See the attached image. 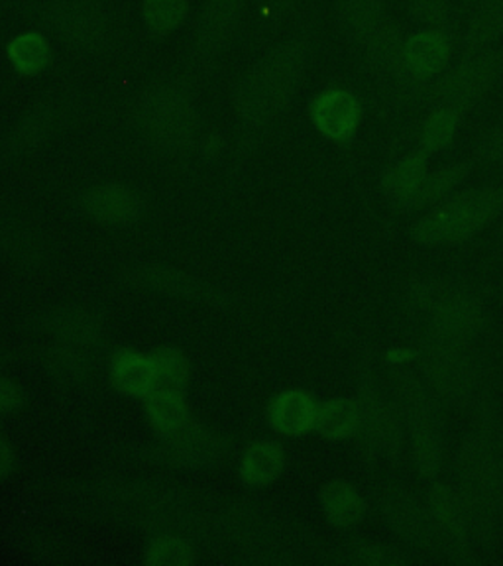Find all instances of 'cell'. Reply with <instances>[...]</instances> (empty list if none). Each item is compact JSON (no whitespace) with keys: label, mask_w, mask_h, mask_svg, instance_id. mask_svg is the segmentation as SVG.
Wrapping results in <instances>:
<instances>
[{"label":"cell","mask_w":503,"mask_h":566,"mask_svg":"<svg viewBox=\"0 0 503 566\" xmlns=\"http://www.w3.org/2000/svg\"><path fill=\"white\" fill-rule=\"evenodd\" d=\"M427 177V156L425 154H411L407 158L399 159L384 176V191L391 201L406 207L416 205L417 195L421 191Z\"/></svg>","instance_id":"ffe728a7"},{"label":"cell","mask_w":503,"mask_h":566,"mask_svg":"<svg viewBox=\"0 0 503 566\" xmlns=\"http://www.w3.org/2000/svg\"><path fill=\"white\" fill-rule=\"evenodd\" d=\"M469 164H452L447 168H441L434 174H427L423 187L417 195L416 205L413 207H425V205H433L441 201L442 197L451 193L452 189L467 179L469 176Z\"/></svg>","instance_id":"4316f807"},{"label":"cell","mask_w":503,"mask_h":566,"mask_svg":"<svg viewBox=\"0 0 503 566\" xmlns=\"http://www.w3.org/2000/svg\"><path fill=\"white\" fill-rule=\"evenodd\" d=\"M14 462H17V459H14L12 447L4 439H0V480L9 476L12 469H14Z\"/></svg>","instance_id":"d590c367"},{"label":"cell","mask_w":503,"mask_h":566,"mask_svg":"<svg viewBox=\"0 0 503 566\" xmlns=\"http://www.w3.org/2000/svg\"><path fill=\"white\" fill-rule=\"evenodd\" d=\"M189 0H142L140 18L146 34L164 42L184 27L189 17Z\"/></svg>","instance_id":"44dd1931"},{"label":"cell","mask_w":503,"mask_h":566,"mask_svg":"<svg viewBox=\"0 0 503 566\" xmlns=\"http://www.w3.org/2000/svg\"><path fill=\"white\" fill-rule=\"evenodd\" d=\"M404 399H406L407 416L413 423L417 467L425 478L434 476L441 462V444L434 427L437 421H434L433 407L429 406V401L416 384H407L404 389Z\"/></svg>","instance_id":"30bf717a"},{"label":"cell","mask_w":503,"mask_h":566,"mask_svg":"<svg viewBox=\"0 0 503 566\" xmlns=\"http://www.w3.org/2000/svg\"><path fill=\"white\" fill-rule=\"evenodd\" d=\"M317 409L315 399L311 398L307 391L287 389L275 396L274 401L270 403L268 419L277 433L297 437L315 427Z\"/></svg>","instance_id":"2e32d148"},{"label":"cell","mask_w":503,"mask_h":566,"mask_svg":"<svg viewBox=\"0 0 503 566\" xmlns=\"http://www.w3.org/2000/svg\"><path fill=\"white\" fill-rule=\"evenodd\" d=\"M335 4L343 30L358 45L386 20L384 0H335Z\"/></svg>","instance_id":"7402d4cb"},{"label":"cell","mask_w":503,"mask_h":566,"mask_svg":"<svg viewBox=\"0 0 503 566\" xmlns=\"http://www.w3.org/2000/svg\"><path fill=\"white\" fill-rule=\"evenodd\" d=\"M133 123L156 150L176 156L187 154L193 148L201 123L193 77L184 73L151 81L134 101Z\"/></svg>","instance_id":"7a4b0ae2"},{"label":"cell","mask_w":503,"mask_h":566,"mask_svg":"<svg viewBox=\"0 0 503 566\" xmlns=\"http://www.w3.org/2000/svg\"><path fill=\"white\" fill-rule=\"evenodd\" d=\"M409 17L417 20L423 28L444 30L452 27L451 0H404Z\"/></svg>","instance_id":"4dcf8cb0"},{"label":"cell","mask_w":503,"mask_h":566,"mask_svg":"<svg viewBox=\"0 0 503 566\" xmlns=\"http://www.w3.org/2000/svg\"><path fill=\"white\" fill-rule=\"evenodd\" d=\"M193 563V548L176 535H159L146 547V565L189 566Z\"/></svg>","instance_id":"f1b7e54d"},{"label":"cell","mask_w":503,"mask_h":566,"mask_svg":"<svg viewBox=\"0 0 503 566\" xmlns=\"http://www.w3.org/2000/svg\"><path fill=\"white\" fill-rule=\"evenodd\" d=\"M77 97L71 91H53L28 106L10 138V148L18 156L38 150L60 133L65 120L75 113Z\"/></svg>","instance_id":"ba28073f"},{"label":"cell","mask_w":503,"mask_h":566,"mask_svg":"<svg viewBox=\"0 0 503 566\" xmlns=\"http://www.w3.org/2000/svg\"><path fill=\"white\" fill-rule=\"evenodd\" d=\"M431 505H433L434 517L444 531L447 541H451L454 547L467 543V530H464V520L460 507L454 502V495L447 488H437L431 495Z\"/></svg>","instance_id":"83f0119b"},{"label":"cell","mask_w":503,"mask_h":566,"mask_svg":"<svg viewBox=\"0 0 503 566\" xmlns=\"http://www.w3.org/2000/svg\"><path fill=\"white\" fill-rule=\"evenodd\" d=\"M476 321V311L469 301L459 300L447 303L439 315V325H441V335L457 340L459 336L469 333L474 328Z\"/></svg>","instance_id":"1f68e13d"},{"label":"cell","mask_w":503,"mask_h":566,"mask_svg":"<svg viewBox=\"0 0 503 566\" xmlns=\"http://www.w3.org/2000/svg\"><path fill=\"white\" fill-rule=\"evenodd\" d=\"M22 12L70 52L105 57L118 44V18L113 0H44Z\"/></svg>","instance_id":"3957f363"},{"label":"cell","mask_w":503,"mask_h":566,"mask_svg":"<svg viewBox=\"0 0 503 566\" xmlns=\"http://www.w3.org/2000/svg\"><path fill=\"white\" fill-rule=\"evenodd\" d=\"M146 417L159 437H179L189 424V407L181 389L156 388L146 398Z\"/></svg>","instance_id":"ac0fdd59"},{"label":"cell","mask_w":503,"mask_h":566,"mask_svg":"<svg viewBox=\"0 0 503 566\" xmlns=\"http://www.w3.org/2000/svg\"><path fill=\"white\" fill-rule=\"evenodd\" d=\"M363 424V409L353 399H331L318 406L315 429L331 441H343Z\"/></svg>","instance_id":"603a6c76"},{"label":"cell","mask_w":503,"mask_h":566,"mask_svg":"<svg viewBox=\"0 0 503 566\" xmlns=\"http://www.w3.org/2000/svg\"><path fill=\"white\" fill-rule=\"evenodd\" d=\"M478 156L488 159V161H497L503 159V123L497 124L492 133L486 134V138L480 142L478 146Z\"/></svg>","instance_id":"e575fe53"},{"label":"cell","mask_w":503,"mask_h":566,"mask_svg":"<svg viewBox=\"0 0 503 566\" xmlns=\"http://www.w3.org/2000/svg\"><path fill=\"white\" fill-rule=\"evenodd\" d=\"M503 211V186L480 187L442 201L411 229L417 242L449 244L469 239Z\"/></svg>","instance_id":"5b68a950"},{"label":"cell","mask_w":503,"mask_h":566,"mask_svg":"<svg viewBox=\"0 0 503 566\" xmlns=\"http://www.w3.org/2000/svg\"><path fill=\"white\" fill-rule=\"evenodd\" d=\"M303 0H260V24L264 30L280 27L283 20L300 9Z\"/></svg>","instance_id":"d6a6232c"},{"label":"cell","mask_w":503,"mask_h":566,"mask_svg":"<svg viewBox=\"0 0 503 566\" xmlns=\"http://www.w3.org/2000/svg\"><path fill=\"white\" fill-rule=\"evenodd\" d=\"M311 57V35L297 32L268 48L240 73L232 105L242 133L264 130L292 106L310 73Z\"/></svg>","instance_id":"6da1fadb"},{"label":"cell","mask_w":503,"mask_h":566,"mask_svg":"<svg viewBox=\"0 0 503 566\" xmlns=\"http://www.w3.org/2000/svg\"><path fill=\"white\" fill-rule=\"evenodd\" d=\"M460 113L454 108H431L421 124V144L425 151H441L451 146L459 133Z\"/></svg>","instance_id":"484cf974"},{"label":"cell","mask_w":503,"mask_h":566,"mask_svg":"<svg viewBox=\"0 0 503 566\" xmlns=\"http://www.w3.org/2000/svg\"><path fill=\"white\" fill-rule=\"evenodd\" d=\"M502 77L503 50L490 48L464 53L459 63L449 65L439 77L425 85L399 88V97L406 105L464 111L486 97Z\"/></svg>","instance_id":"277c9868"},{"label":"cell","mask_w":503,"mask_h":566,"mask_svg":"<svg viewBox=\"0 0 503 566\" xmlns=\"http://www.w3.org/2000/svg\"><path fill=\"white\" fill-rule=\"evenodd\" d=\"M503 40V0H476L462 34L464 53L495 48Z\"/></svg>","instance_id":"e0dca14e"},{"label":"cell","mask_w":503,"mask_h":566,"mask_svg":"<svg viewBox=\"0 0 503 566\" xmlns=\"http://www.w3.org/2000/svg\"><path fill=\"white\" fill-rule=\"evenodd\" d=\"M310 118L325 138L343 144L363 123V103L348 88H323L310 101Z\"/></svg>","instance_id":"9c48e42d"},{"label":"cell","mask_w":503,"mask_h":566,"mask_svg":"<svg viewBox=\"0 0 503 566\" xmlns=\"http://www.w3.org/2000/svg\"><path fill=\"white\" fill-rule=\"evenodd\" d=\"M22 406H24L22 388L9 378H0V413L2 411H18Z\"/></svg>","instance_id":"836d02e7"},{"label":"cell","mask_w":503,"mask_h":566,"mask_svg":"<svg viewBox=\"0 0 503 566\" xmlns=\"http://www.w3.org/2000/svg\"><path fill=\"white\" fill-rule=\"evenodd\" d=\"M4 53L10 70L22 80H34L44 75L55 62L52 35L45 34L40 28L12 35L7 42Z\"/></svg>","instance_id":"7c38bea8"},{"label":"cell","mask_w":503,"mask_h":566,"mask_svg":"<svg viewBox=\"0 0 503 566\" xmlns=\"http://www.w3.org/2000/svg\"><path fill=\"white\" fill-rule=\"evenodd\" d=\"M406 40V30L398 22L384 20L360 44L366 70L376 77H396Z\"/></svg>","instance_id":"4fadbf2b"},{"label":"cell","mask_w":503,"mask_h":566,"mask_svg":"<svg viewBox=\"0 0 503 566\" xmlns=\"http://www.w3.org/2000/svg\"><path fill=\"white\" fill-rule=\"evenodd\" d=\"M425 368L437 389H442L447 396L457 398L469 388V368L452 345V338L441 335L427 348Z\"/></svg>","instance_id":"9a60e30c"},{"label":"cell","mask_w":503,"mask_h":566,"mask_svg":"<svg viewBox=\"0 0 503 566\" xmlns=\"http://www.w3.org/2000/svg\"><path fill=\"white\" fill-rule=\"evenodd\" d=\"M389 522L398 530L399 535L413 545L425 547L429 543V527L425 522L423 513L417 507L411 497L404 494H394L386 502Z\"/></svg>","instance_id":"d4e9b609"},{"label":"cell","mask_w":503,"mask_h":566,"mask_svg":"<svg viewBox=\"0 0 503 566\" xmlns=\"http://www.w3.org/2000/svg\"><path fill=\"white\" fill-rule=\"evenodd\" d=\"M321 504L328 522L336 527H353L363 520V497L346 482H331L323 488Z\"/></svg>","instance_id":"cb8c5ba5"},{"label":"cell","mask_w":503,"mask_h":566,"mask_svg":"<svg viewBox=\"0 0 503 566\" xmlns=\"http://www.w3.org/2000/svg\"><path fill=\"white\" fill-rule=\"evenodd\" d=\"M156 371H158L159 386L164 388L184 389L189 381V363L186 354L174 346H161L151 354Z\"/></svg>","instance_id":"f546056e"},{"label":"cell","mask_w":503,"mask_h":566,"mask_svg":"<svg viewBox=\"0 0 503 566\" xmlns=\"http://www.w3.org/2000/svg\"><path fill=\"white\" fill-rule=\"evenodd\" d=\"M81 205L91 219L115 227L136 221L144 209V201L138 191L123 184L93 187L83 195Z\"/></svg>","instance_id":"8fae6325"},{"label":"cell","mask_w":503,"mask_h":566,"mask_svg":"<svg viewBox=\"0 0 503 566\" xmlns=\"http://www.w3.org/2000/svg\"><path fill=\"white\" fill-rule=\"evenodd\" d=\"M111 381L128 398H148L158 388V371L151 356L123 348L111 360Z\"/></svg>","instance_id":"5bb4252c"},{"label":"cell","mask_w":503,"mask_h":566,"mask_svg":"<svg viewBox=\"0 0 503 566\" xmlns=\"http://www.w3.org/2000/svg\"><path fill=\"white\" fill-rule=\"evenodd\" d=\"M283 467L285 452L277 442H252L240 460V478L250 488L270 486L280 478Z\"/></svg>","instance_id":"d6986e66"},{"label":"cell","mask_w":503,"mask_h":566,"mask_svg":"<svg viewBox=\"0 0 503 566\" xmlns=\"http://www.w3.org/2000/svg\"><path fill=\"white\" fill-rule=\"evenodd\" d=\"M252 0H203L195 20L187 71L193 80H203L217 71L227 53L237 44L247 22Z\"/></svg>","instance_id":"8992f818"},{"label":"cell","mask_w":503,"mask_h":566,"mask_svg":"<svg viewBox=\"0 0 503 566\" xmlns=\"http://www.w3.org/2000/svg\"><path fill=\"white\" fill-rule=\"evenodd\" d=\"M452 44L451 32L423 28L407 35L398 75L399 88L419 87L451 65Z\"/></svg>","instance_id":"52a82bcc"}]
</instances>
